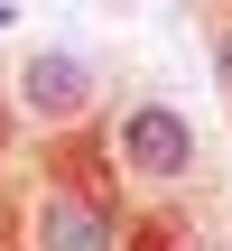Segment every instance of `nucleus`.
<instances>
[{
  "mask_svg": "<svg viewBox=\"0 0 232 251\" xmlns=\"http://www.w3.org/2000/svg\"><path fill=\"white\" fill-rule=\"evenodd\" d=\"M112 158L149 186H177V177H195V121L177 102H130L121 130H112Z\"/></svg>",
  "mask_w": 232,
  "mask_h": 251,
  "instance_id": "obj_1",
  "label": "nucleus"
},
{
  "mask_svg": "<svg viewBox=\"0 0 232 251\" xmlns=\"http://www.w3.org/2000/svg\"><path fill=\"white\" fill-rule=\"evenodd\" d=\"M19 102H28L37 121H84V102H93V75H84V56H65V47H37V56L19 65Z\"/></svg>",
  "mask_w": 232,
  "mask_h": 251,
  "instance_id": "obj_2",
  "label": "nucleus"
},
{
  "mask_svg": "<svg viewBox=\"0 0 232 251\" xmlns=\"http://www.w3.org/2000/svg\"><path fill=\"white\" fill-rule=\"evenodd\" d=\"M37 251H121V233H112V214L93 205V196H74V186H56L46 205H37V233H28Z\"/></svg>",
  "mask_w": 232,
  "mask_h": 251,
  "instance_id": "obj_3",
  "label": "nucleus"
},
{
  "mask_svg": "<svg viewBox=\"0 0 232 251\" xmlns=\"http://www.w3.org/2000/svg\"><path fill=\"white\" fill-rule=\"evenodd\" d=\"M214 65H223V93H232V28L214 37Z\"/></svg>",
  "mask_w": 232,
  "mask_h": 251,
  "instance_id": "obj_4",
  "label": "nucleus"
}]
</instances>
